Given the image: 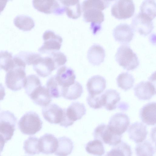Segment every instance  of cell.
<instances>
[{"label":"cell","instance_id":"14","mask_svg":"<svg viewBox=\"0 0 156 156\" xmlns=\"http://www.w3.org/2000/svg\"><path fill=\"white\" fill-rule=\"evenodd\" d=\"M113 35L116 41L125 45L129 43L133 39V30L131 26L128 24L121 23L114 28Z\"/></svg>","mask_w":156,"mask_h":156},{"label":"cell","instance_id":"8","mask_svg":"<svg viewBox=\"0 0 156 156\" xmlns=\"http://www.w3.org/2000/svg\"><path fill=\"white\" fill-rule=\"evenodd\" d=\"M32 4L35 9L45 14L53 13L59 15L65 12L64 6L60 1L33 0Z\"/></svg>","mask_w":156,"mask_h":156},{"label":"cell","instance_id":"38","mask_svg":"<svg viewBox=\"0 0 156 156\" xmlns=\"http://www.w3.org/2000/svg\"><path fill=\"white\" fill-rule=\"evenodd\" d=\"M26 65H33L41 56L40 54L31 52L21 51L16 55Z\"/></svg>","mask_w":156,"mask_h":156},{"label":"cell","instance_id":"28","mask_svg":"<svg viewBox=\"0 0 156 156\" xmlns=\"http://www.w3.org/2000/svg\"><path fill=\"white\" fill-rule=\"evenodd\" d=\"M13 23L15 26L23 31L31 30L35 26L33 19L30 16L25 15H19L14 18Z\"/></svg>","mask_w":156,"mask_h":156},{"label":"cell","instance_id":"5","mask_svg":"<svg viewBox=\"0 0 156 156\" xmlns=\"http://www.w3.org/2000/svg\"><path fill=\"white\" fill-rule=\"evenodd\" d=\"M43 38L44 42L38 50L40 53L49 54L60 49L62 38L53 31L46 30L43 34Z\"/></svg>","mask_w":156,"mask_h":156},{"label":"cell","instance_id":"11","mask_svg":"<svg viewBox=\"0 0 156 156\" xmlns=\"http://www.w3.org/2000/svg\"><path fill=\"white\" fill-rule=\"evenodd\" d=\"M33 65V69L37 75L43 77L48 76L56 69L52 58L49 55L41 57Z\"/></svg>","mask_w":156,"mask_h":156},{"label":"cell","instance_id":"15","mask_svg":"<svg viewBox=\"0 0 156 156\" xmlns=\"http://www.w3.org/2000/svg\"><path fill=\"white\" fill-rule=\"evenodd\" d=\"M133 90L135 95L140 100H149L156 94L155 85L149 81L140 82Z\"/></svg>","mask_w":156,"mask_h":156},{"label":"cell","instance_id":"7","mask_svg":"<svg viewBox=\"0 0 156 156\" xmlns=\"http://www.w3.org/2000/svg\"><path fill=\"white\" fill-rule=\"evenodd\" d=\"M95 139L110 146H115L122 141V136L117 135L111 132L107 125L101 123L95 129L93 133Z\"/></svg>","mask_w":156,"mask_h":156},{"label":"cell","instance_id":"20","mask_svg":"<svg viewBox=\"0 0 156 156\" xmlns=\"http://www.w3.org/2000/svg\"><path fill=\"white\" fill-rule=\"evenodd\" d=\"M128 133L129 138L137 143L143 142L146 139L148 132L146 125L136 122L130 126Z\"/></svg>","mask_w":156,"mask_h":156},{"label":"cell","instance_id":"35","mask_svg":"<svg viewBox=\"0 0 156 156\" xmlns=\"http://www.w3.org/2000/svg\"><path fill=\"white\" fill-rule=\"evenodd\" d=\"M14 65L12 53L6 50L0 51V69H3L7 72Z\"/></svg>","mask_w":156,"mask_h":156},{"label":"cell","instance_id":"26","mask_svg":"<svg viewBox=\"0 0 156 156\" xmlns=\"http://www.w3.org/2000/svg\"><path fill=\"white\" fill-rule=\"evenodd\" d=\"M58 145L55 152L57 156H67L73 151L74 146L72 141L66 136L59 137L58 139Z\"/></svg>","mask_w":156,"mask_h":156},{"label":"cell","instance_id":"21","mask_svg":"<svg viewBox=\"0 0 156 156\" xmlns=\"http://www.w3.org/2000/svg\"><path fill=\"white\" fill-rule=\"evenodd\" d=\"M140 118L142 121L147 125L153 126L156 123V102H149L140 109Z\"/></svg>","mask_w":156,"mask_h":156},{"label":"cell","instance_id":"2","mask_svg":"<svg viewBox=\"0 0 156 156\" xmlns=\"http://www.w3.org/2000/svg\"><path fill=\"white\" fill-rule=\"evenodd\" d=\"M115 58L120 66L128 71L136 69L139 65L137 55L130 47L126 45H122L119 47Z\"/></svg>","mask_w":156,"mask_h":156},{"label":"cell","instance_id":"33","mask_svg":"<svg viewBox=\"0 0 156 156\" xmlns=\"http://www.w3.org/2000/svg\"><path fill=\"white\" fill-rule=\"evenodd\" d=\"M135 151L137 156H153L155 149L151 143L146 140L137 144Z\"/></svg>","mask_w":156,"mask_h":156},{"label":"cell","instance_id":"10","mask_svg":"<svg viewBox=\"0 0 156 156\" xmlns=\"http://www.w3.org/2000/svg\"><path fill=\"white\" fill-rule=\"evenodd\" d=\"M131 27L133 30L146 36L151 32L154 27L152 20L140 12L133 19Z\"/></svg>","mask_w":156,"mask_h":156},{"label":"cell","instance_id":"4","mask_svg":"<svg viewBox=\"0 0 156 156\" xmlns=\"http://www.w3.org/2000/svg\"><path fill=\"white\" fill-rule=\"evenodd\" d=\"M17 121V118L9 111H3L0 113V135L5 142L13 136Z\"/></svg>","mask_w":156,"mask_h":156},{"label":"cell","instance_id":"44","mask_svg":"<svg viewBox=\"0 0 156 156\" xmlns=\"http://www.w3.org/2000/svg\"><path fill=\"white\" fill-rule=\"evenodd\" d=\"M0 156H1L0 155Z\"/></svg>","mask_w":156,"mask_h":156},{"label":"cell","instance_id":"16","mask_svg":"<svg viewBox=\"0 0 156 156\" xmlns=\"http://www.w3.org/2000/svg\"><path fill=\"white\" fill-rule=\"evenodd\" d=\"M86 112L84 104L78 102H73L67 109H65L66 116L70 126L73 125L74 122L81 119Z\"/></svg>","mask_w":156,"mask_h":156},{"label":"cell","instance_id":"1","mask_svg":"<svg viewBox=\"0 0 156 156\" xmlns=\"http://www.w3.org/2000/svg\"><path fill=\"white\" fill-rule=\"evenodd\" d=\"M14 63L13 67L7 72L5 76V83L9 89L16 91L24 87L26 78V67L14 62Z\"/></svg>","mask_w":156,"mask_h":156},{"label":"cell","instance_id":"17","mask_svg":"<svg viewBox=\"0 0 156 156\" xmlns=\"http://www.w3.org/2000/svg\"><path fill=\"white\" fill-rule=\"evenodd\" d=\"M55 76L58 84L62 88L69 87L73 84L76 78L73 69L66 66L59 68Z\"/></svg>","mask_w":156,"mask_h":156},{"label":"cell","instance_id":"23","mask_svg":"<svg viewBox=\"0 0 156 156\" xmlns=\"http://www.w3.org/2000/svg\"><path fill=\"white\" fill-rule=\"evenodd\" d=\"M105 57V50L99 44H94L88 51L87 58L89 62L93 65H99L104 62Z\"/></svg>","mask_w":156,"mask_h":156},{"label":"cell","instance_id":"25","mask_svg":"<svg viewBox=\"0 0 156 156\" xmlns=\"http://www.w3.org/2000/svg\"><path fill=\"white\" fill-rule=\"evenodd\" d=\"M64 6L65 11L69 18L76 19L81 14V9L79 0H60Z\"/></svg>","mask_w":156,"mask_h":156},{"label":"cell","instance_id":"37","mask_svg":"<svg viewBox=\"0 0 156 156\" xmlns=\"http://www.w3.org/2000/svg\"><path fill=\"white\" fill-rule=\"evenodd\" d=\"M140 12L146 15L152 20L156 16V3L154 0H144L140 7Z\"/></svg>","mask_w":156,"mask_h":156},{"label":"cell","instance_id":"29","mask_svg":"<svg viewBox=\"0 0 156 156\" xmlns=\"http://www.w3.org/2000/svg\"><path fill=\"white\" fill-rule=\"evenodd\" d=\"M131 147L127 143L121 141L108 152L105 156H132Z\"/></svg>","mask_w":156,"mask_h":156},{"label":"cell","instance_id":"32","mask_svg":"<svg viewBox=\"0 0 156 156\" xmlns=\"http://www.w3.org/2000/svg\"><path fill=\"white\" fill-rule=\"evenodd\" d=\"M85 149L88 153L97 156H102L105 152L103 143L97 139L88 142L85 145Z\"/></svg>","mask_w":156,"mask_h":156},{"label":"cell","instance_id":"6","mask_svg":"<svg viewBox=\"0 0 156 156\" xmlns=\"http://www.w3.org/2000/svg\"><path fill=\"white\" fill-rule=\"evenodd\" d=\"M135 11V5L132 0H117L111 9L112 16L119 20L131 17Z\"/></svg>","mask_w":156,"mask_h":156},{"label":"cell","instance_id":"41","mask_svg":"<svg viewBox=\"0 0 156 156\" xmlns=\"http://www.w3.org/2000/svg\"><path fill=\"white\" fill-rule=\"evenodd\" d=\"M5 95V88L2 84L0 83V101L3 100Z\"/></svg>","mask_w":156,"mask_h":156},{"label":"cell","instance_id":"36","mask_svg":"<svg viewBox=\"0 0 156 156\" xmlns=\"http://www.w3.org/2000/svg\"><path fill=\"white\" fill-rule=\"evenodd\" d=\"M41 86V81L36 75L31 74L26 76L24 87L26 94L29 96L36 88Z\"/></svg>","mask_w":156,"mask_h":156},{"label":"cell","instance_id":"18","mask_svg":"<svg viewBox=\"0 0 156 156\" xmlns=\"http://www.w3.org/2000/svg\"><path fill=\"white\" fill-rule=\"evenodd\" d=\"M40 152L46 154H52L55 151L58 145V140L53 135L46 133L39 139Z\"/></svg>","mask_w":156,"mask_h":156},{"label":"cell","instance_id":"30","mask_svg":"<svg viewBox=\"0 0 156 156\" xmlns=\"http://www.w3.org/2000/svg\"><path fill=\"white\" fill-rule=\"evenodd\" d=\"M116 80L118 87L125 91L131 88L135 81L133 76L127 72L120 74Z\"/></svg>","mask_w":156,"mask_h":156},{"label":"cell","instance_id":"34","mask_svg":"<svg viewBox=\"0 0 156 156\" xmlns=\"http://www.w3.org/2000/svg\"><path fill=\"white\" fill-rule=\"evenodd\" d=\"M46 88L51 98H57L62 96L63 88L58 84L55 76L47 80Z\"/></svg>","mask_w":156,"mask_h":156},{"label":"cell","instance_id":"43","mask_svg":"<svg viewBox=\"0 0 156 156\" xmlns=\"http://www.w3.org/2000/svg\"><path fill=\"white\" fill-rule=\"evenodd\" d=\"M8 1L0 0V14L4 10Z\"/></svg>","mask_w":156,"mask_h":156},{"label":"cell","instance_id":"39","mask_svg":"<svg viewBox=\"0 0 156 156\" xmlns=\"http://www.w3.org/2000/svg\"><path fill=\"white\" fill-rule=\"evenodd\" d=\"M87 101L89 106L94 109H99L103 106V101L102 94L96 96H92L88 94L87 98Z\"/></svg>","mask_w":156,"mask_h":156},{"label":"cell","instance_id":"42","mask_svg":"<svg viewBox=\"0 0 156 156\" xmlns=\"http://www.w3.org/2000/svg\"><path fill=\"white\" fill-rule=\"evenodd\" d=\"M5 141L3 137L0 135V153L3 149Z\"/></svg>","mask_w":156,"mask_h":156},{"label":"cell","instance_id":"27","mask_svg":"<svg viewBox=\"0 0 156 156\" xmlns=\"http://www.w3.org/2000/svg\"><path fill=\"white\" fill-rule=\"evenodd\" d=\"M83 92L82 85L78 82L69 87L63 88L62 96L69 100H75L80 97Z\"/></svg>","mask_w":156,"mask_h":156},{"label":"cell","instance_id":"40","mask_svg":"<svg viewBox=\"0 0 156 156\" xmlns=\"http://www.w3.org/2000/svg\"><path fill=\"white\" fill-rule=\"evenodd\" d=\"M49 55L52 58L56 69L64 65L67 61L66 56L61 51L53 52Z\"/></svg>","mask_w":156,"mask_h":156},{"label":"cell","instance_id":"12","mask_svg":"<svg viewBox=\"0 0 156 156\" xmlns=\"http://www.w3.org/2000/svg\"><path fill=\"white\" fill-rule=\"evenodd\" d=\"M42 114L44 119L51 124H59L62 121L64 109L55 104H51L42 109Z\"/></svg>","mask_w":156,"mask_h":156},{"label":"cell","instance_id":"9","mask_svg":"<svg viewBox=\"0 0 156 156\" xmlns=\"http://www.w3.org/2000/svg\"><path fill=\"white\" fill-rule=\"evenodd\" d=\"M130 123L129 118L125 114L120 112L112 116L107 125L114 134L118 136L122 135L127 130Z\"/></svg>","mask_w":156,"mask_h":156},{"label":"cell","instance_id":"31","mask_svg":"<svg viewBox=\"0 0 156 156\" xmlns=\"http://www.w3.org/2000/svg\"><path fill=\"white\" fill-rule=\"evenodd\" d=\"M39 139L35 136H30L24 141L23 148L26 154L33 155L40 153Z\"/></svg>","mask_w":156,"mask_h":156},{"label":"cell","instance_id":"24","mask_svg":"<svg viewBox=\"0 0 156 156\" xmlns=\"http://www.w3.org/2000/svg\"><path fill=\"white\" fill-rule=\"evenodd\" d=\"M104 106L108 111L116 109L117 104L120 101L121 97L120 94L116 90L108 89L102 94Z\"/></svg>","mask_w":156,"mask_h":156},{"label":"cell","instance_id":"3","mask_svg":"<svg viewBox=\"0 0 156 156\" xmlns=\"http://www.w3.org/2000/svg\"><path fill=\"white\" fill-rule=\"evenodd\" d=\"M43 122L39 115L33 111L26 112L21 118L18 123L21 132L25 135H33L42 129Z\"/></svg>","mask_w":156,"mask_h":156},{"label":"cell","instance_id":"13","mask_svg":"<svg viewBox=\"0 0 156 156\" xmlns=\"http://www.w3.org/2000/svg\"><path fill=\"white\" fill-rule=\"evenodd\" d=\"M82 10L84 20L90 22V24L101 25L104 20V14L102 11L90 6L85 1L82 3Z\"/></svg>","mask_w":156,"mask_h":156},{"label":"cell","instance_id":"19","mask_svg":"<svg viewBox=\"0 0 156 156\" xmlns=\"http://www.w3.org/2000/svg\"><path fill=\"white\" fill-rule=\"evenodd\" d=\"M106 83L105 79L101 76H92L88 80L86 84L89 94L96 96L100 94L106 88Z\"/></svg>","mask_w":156,"mask_h":156},{"label":"cell","instance_id":"22","mask_svg":"<svg viewBox=\"0 0 156 156\" xmlns=\"http://www.w3.org/2000/svg\"><path fill=\"white\" fill-rule=\"evenodd\" d=\"M29 97L34 104L44 107L49 105L52 100L46 87L44 86L38 87Z\"/></svg>","mask_w":156,"mask_h":156}]
</instances>
